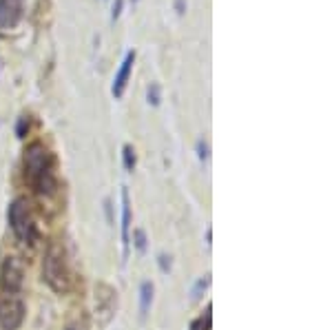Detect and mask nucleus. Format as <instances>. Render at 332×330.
<instances>
[{
    "label": "nucleus",
    "instance_id": "aec40b11",
    "mask_svg": "<svg viewBox=\"0 0 332 330\" xmlns=\"http://www.w3.org/2000/svg\"><path fill=\"white\" fill-rule=\"evenodd\" d=\"M66 330H76V328H66Z\"/></svg>",
    "mask_w": 332,
    "mask_h": 330
},
{
    "label": "nucleus",
    "instance_id": "f8f14e48",
    "mask_svg": "<svg viewBox=\"0 0 332 330\" xmlns=\"http://www.w3.org/2000/svg\"><path fill=\"white\" fill-rule=\"evenodd\" d=\"M122 162H124V169L126 171L135 169V151H133V146L126 144L124 149H122Z\"/></svg>",
    "mask_w": 332,
    "mask_h": 330
},
{
    "label": "nucleus",
    "instance_id": "6ab92c4d",
    "mask_svg": "<svg viewBox=\"0 0 332 330\" xmlns=\"http://www.w3.org/2000/svg\"><path fill=\"white\" fill-rule=\"evenodd\" d=\"M160 266H162V271H168V268H171V259L166 257V255H160Z\"/></svg>",
    "mask_w": 332,
    "mask_h": 330
},
{
    "label": "nucleus",
    "instance_id": "20e7f679",
    "mask_svg": "<svg viewBox=\"0 0 332 330\" xmlns=\"http://www.w3.org/2000/svg\"><path fill=\"white\" fill-rule=\"evenodd\" d=\"M25 319V304L11 290L0 292V328L3 330H18Z\"/></svg>",
    "mask_w": 332,
    "mask_h": 330
},
{
    "label": "nucleus",
    "instance_id": "0eeeda50",
    "mask_svg": "<svg viewBox=\"0 0 332 330\" xmlns=\"http://www.w3.org/2000/svg\"><path fill=\"white\" fill-rule=\"evenodd\" d=\"M133 64H135V51H129L120 64V69L113 78V87H111V93L113 97H122L124 91H126V84H129V78H131V71H133Z\"/></svg>",
    "mask_w": 332,
    "mask_h": 330
},
{
    "label": "nucleus",
    "instance_id": "f257e3e1",
    "mask_svg": "<svg viewBox=\"0 0 332 330\" xmlns=\"http://www.w3.org/2000/svg\"><path fill=\"white\" fill-rule=\"evenodd\" d=\"M25 175L31 186L42 195L56 193V175H53V155L42 142H33L25 149Z\"/></svg>",
    "mask_w": 332,
    "mask_h": 330
},
{
    "label": "nucleus",
    "instance_id": "dca6fc26",
    "mask_svg": "<svg viewBox=\"0 0 332 330\" xmlns=\"http://www.w3.org/2000/svg\"><path fill=\"white\" fill-rule=\"evenodd\" d=\"M197 157H199L202 162L208 160V144L204 142V140H197Z\"/></svg>",
    "mask_w": 332,
    "mask_h": 330
},
{
    "label": "nucleus",
    "instance_id": "39448f33",
    "mask_svg": "<svg viewBox=\"0 0 332 330\" xmlns=\"http://www.w3.org/2000/svg\"><path fill=\"white\" fill-rule=\"evenodd\" d=\"M0 277H3L5 288L11 290V292H18L22 288V282H25V271H22V264L16 257H7L3 261Z\"/></svg>",
    "mask_w": 332,
    "mask_h": 330
},
{
    "label": "nucleus",
    "instance_id": "f03ea898",
    "mask_svg": "<svg viewBox=\"0 0 332 330\" xmlns=\"http://www.w3.org/2000/svg\"><path fill=\"white\" fill-rule=\"evenodd\" d=\"M42 277L56 292H66L71 284L69 268H66L64 250L58 244H51L45 253V264H42Z\"/></svg>",
    "mask_w": 332,
    "mask_h": 330
},
{
    "label": "nucleus",
    "instance_id": "9d476101",
    "mask_svg": "<svg viewBox=\"0 0 332 330\" xmlns=\"http://www.w3.org/2000/svg\"><path fill=\"white\" fill-rule=\"evenodd\" d=\"M151 302H153V284L151 282H144L140 286V315L142 319L146 317L149 308H151Z\"/></svg>",
    "mask_w": 332,
    "mask_h": 330
},
{
    "label": "nucleus",
    "instance_id": "ddd939ff",
    "mask_svg": "<svg viewBox=\"0 0 332 330\" xmlns=\"http://www.w3.org/2000/svg\"><path fill=\"white\" fill-rule=\"evenodd\" d=\"M210 321H213V317H210V306L206 308V313L199 317L197 321H193L191 330H210Z\"/></svg>",
    "mask_w": 332,
    "mask_h": 330
},
{
    "label": "nucleus",
    "instance_id": "412c9836",
    "mask_svg": "<svg viewBox=\"0 0 332 330\" xmlns=\"http://www.w3.org/2000/svg\"><path fill=\"white\" fill-rule=\"evenodd\" d=\"M133 3H137V0H133Z\"/></svg>",
    "mask_w": 332,
    "mask_h": 330
},
{
    "label": "nucleus",
    "instance_id": "423d86ee",
    "mask_svg": "<svg viewBox=\"0 0 332 330\" xmlns=\"http://www.w3.org/2000/svg\"><path fill=\"white\" fill-rule=\"evenodd\" d=\"M22 18V0H0V29L9 31Z\"/></svg>",
    "mask_w": 332,
    "mask_h": 330
},
{
    "label": "nucleus",
    "instance_id": "a211bd4d",
    "mask_svg": "<svg viewBox=\"0 0 332 330\" xmlns=\"http://www.w3.org/2000/svg\"><path fill=\"white\" fill-rule=\"evenodd\" d=\"M175 11H177L179 16H184V11H186V0H175Z\"/></svg>",
    "mask_w": 332,
    "mask_h": 330
},
{
    "label": "nucleus",
    "instance_id": "2eb2a0df",
    "mask_svg": "<svg viewBox=\"0 0 332 330\" xmlns=\"http://www.w3.org/2000/svg\"><path fill=\"white\" fill-rule=\"evenodd\" d=\"M133 240H135V248L140 250V253L146 250V233H144L142 228H137L135 233H133Z\"/></svg>",
    "mask_w": 332,
    "mask_h": 330
},
{
    "label": "nucleus",
    "instance_id": "7ed1b4c3",
    "mask_svg": "<svg viewBox=\"0 0 332 330\" xmlns=\"http://www.w3.org/2000/svg\"><path fill=\"white\" fill-rule=\"evenodd\" d=\"M9 224L14 235L25 244H33L38 233H35V222L29 209V202L25 197H16L9 206Z\"/></svg>",
    "mask_w": 332,
    "mask_h": 330
},
{
    "label": "nucleus",
    "instance_id": "6e6552de",
    "mask_svg": "<svg viewBox=\"0 0 332 330\" xmlns=\"http://www.w3.org/2000/svg\"><path fill=\"white\" fill-rule=\"evenodd\" d=\"M113 308H116V292L111 286L98 284L95 286V315L104 313V319L108 321V317L113 315Z\"/></svg>",
    "mask_w": 332,
    "mask_h": 330
},
{
    "label": "nucleus",
    "instance_id": "f3484780",
    "mask_svg": "<svg viewBox=\"0 0 332 330\" xmlns=\"http://www.w3.org/2000/svg\"><path fill=\"white\" fill-rule=\"evenodd\" d=\"M122 7H124V0H116L111 7V22H116L120 16H122Z\"/></svg>",
    "mask_w": 332,
    "mask_h": 330
},
{
    "label": "nucleus",
    "instance_id": "1a4fd4ad",
    "mask_svg": "<svg viewBox=\"0 0 332 330\" xmlns=\"http://www.w3.org/2000/svg\"><path fill=\"white\" fill-rule=\"evenodd\" d=\"M129 230H131V200H129V191L122 188V246H124V261L129 257V248H131V237H129Z\"/></svg>",
    "mask_w": 332,
    "mask_h": 330
},
{
    "label": "nucleus",
    "instance_id": "9b49d317",
    "mask_svg": "<svg viewBox=\"0 0 332 330\" xmlns=\"http://www.w3.org/2000/svg\"><path fill=\"white\" fill-rule=\"evenodd\" d=\"M146 97H149V105L160 107V102H162V87H160L158 82H151V84H149Z\"/></svg>",
    "mask_w": 332,
    "mask_h": 330
},
{
    "label": "nucleus",
    "instance_id": "4468645a",
    "mask_svg": "<svg viewBox=\"0 0 332 330\" xmlns=\"http://www.w3.org/2000/svg\"><path fill=\"white\" fill-rule=\"evenodd\" d=\"M27 133H29V115H20L18 118V126H16V136L27 138Z\"/></svg>",
    "mask_w": 332,
    "mask_h": 330
}]
</instances>
